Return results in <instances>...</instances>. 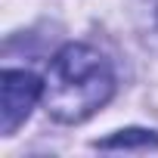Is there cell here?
<instances>
[{
  "label": "cell",
  "mask_w": 158,
  "mask_h": 158,
  "mask_svg": "<svg viewBox=\"0 0 158 158\" xmlns=\"http://www.w3.org/2000/svg\"><path fill=\"white\" fill-rule=\"evenodd\" d=\"M112 90L115 74L109 59L87 44H68L50 62L44 106L62 124H81L112 99Z\"/></svg>",
  "instance_id": "cell-1"
},
{
  "label": "cell",
  "mask_w": 158,
  "mask_h": 158,
  "mask_svg": "<svg viewBox=\"0 0 158 158\" xmlns=\"http://www.w3.org/2000/svg\"><path fill=\"white\" fill-rule=\"evenodd\" d=\"M96 149H130V152H149V149H158V133L152 130H118L115 136L109 139H99Z\"/></svg>",
  "instance_id": "cell-3"
},
{
  "label": "cell",
  "mask_w": 158,
  "mask_h": 158,
  "mask_svg": "<svg viewBox=\"0 0 158 158\" xmlns=\"http://www.w3.org/2000/svg\"><path fill=\"white\" fill-rule=\"evenodd\" d=\"M44 84L31 71H3L0 77V130L3 136H13L19 124L31 115L34 102L40 99Z\"/></svg>",
  "instance_id": "cell-2"
}]
</instances>
